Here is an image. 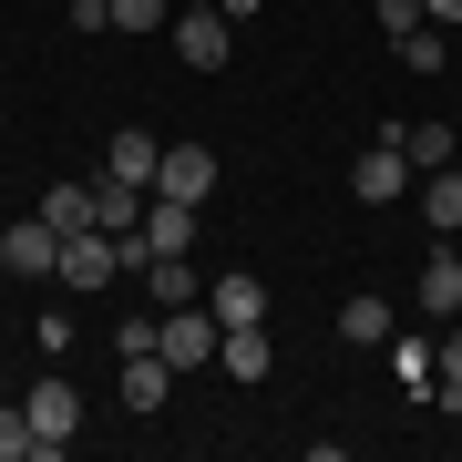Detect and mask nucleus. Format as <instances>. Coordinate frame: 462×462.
I'll use <instances>...</instances> for the list:
<instances>
[{
  "label": "nucleus",
  "instance_id": "4468645a",
  "mask_svg": "<svg viewBox=\"0 0 462 462\" xmlns=\"http://www.w3.org/2000/svg\"><path fill=\"white\" fill-rule=\"evenodd\" d=\"M421 216H431V236H462V165L421 175Z\"/></svg>",
  "mask_w": 462,
  "mask_h": 462
},
{
  "label": "nucleus",
  "instance_id": "aec40b11",
  "mask_svg": "<svg viewBox=\"0 0 462 462\" xmlns=\"http://www.w3.org/2000/svg\"><path fill=\"white\" fill-rule=\"evenodd\" d=\"M175 0H114V32H165Z\"/></svg>",
  "mask_w": 462,
  "mask_h": 462
},
{
  "label": "nucleus",
  "instance_id": "f03ea898",
  "mask_svg": "<svg viewBox=\"0 0 462 462\" xmlns=\"http://www.w3.org/2000/svg\"><path fill=\"white\" fill-rule=\"evenodd\" d=\"M0 267H11V278H51V267H62V226H51V216L0 226Z\"/></svg>",
  "mask_w": 462,
  "mask_h": 462
},
{
  "label": "nucleus",
  "instance_id": "412c9836",
  "mask_svg": "<svg viewBox=\"0 0 462 462\" xmlns=\"http://www.w3.org/2000/svg\"><path fill=\"white\" fill-rule=\"evenodd\" d=\"M0 462H32V411L21 401H0Z\"/></svg>",
  "mask_w": 462,
  "mask_h": 462
},
{
  "label": "nucleus",
  "instance_id": "5701e85b",
  "mask_svg": "<svg viewBox=\"0 0 462 462\" xmlns=\"http://www.w3.org/2000/svg\"><path fill=\"white\" fill-rule=\"evenodd\" d=\"M411 21H421V0H380V32H391V42L411 32Z\"/></svg>",
  "mask_w": 462,
  "mask_h": 462
},
{
  "label": "nucleus",
  "instance_id": "a211bd4d",
  "mask_svg": "<svg viewBox=\"0 0 462 462\" xmlns=\"http://www.w3.org/2000/svg\"><path fill=\"white\" fill-rule=\"evenodd\" d=\"M42 216H51V226H93V185H51V196H42Z\"/></svg>",
  "mask_w": 462,
  "mask_h": 462
},
{
  "label": "nucleus",
  "instance_id": "1a4fd4ad",
  "mask_svg": "<svg viewBox=\"0 0 462 462\" xmlns=\"http://www.w3.org/2000/svg\"><path fill=\"white\" fill-rule=\"evenodd\" d=\"M216 370H226V380H267V370H278V339H267V319H257V329H226V339H216Z\"/></svg>",
  "mask_w": 462,
  "mask_h": 462
},
{
  "label": "nucleus",
  "instance_id": "dca6fc26",
  "mask_svg": "<svg viewBox=\"0 0 462 462\" xmlns=\"http://www.w3.org/2000/svg\"><path fill=\"white\" fill-rule=\"evenodd\" d=\"M391 51H401V72H411V83H431V72L452 62V51H442V32H431V21H411V32H401Z\"/></svg>",
  "mask_w": 462,
  "mask_h": 462
},
{
  "label": "nucleus",
  "instance_id": "39448f33",
  "mask_svg": "<svg viewBox=\"0 0 462 462\" xmlns=\"http://www.w3.org/2000/svg\"><path fill=\"white\" fill-rule=\"evenodd\" d=\"M154 196L206 206V196H216V154H206V144H165V165H154Z\"/></svg>",
  "mask_w": 462,
  "mask_h": 462
},
{
  "label": "nucleus",
  "instance_id": "2eb2a0df",
  "mask_svg": "<svg viewBox=\"0 0 462 462\" xmlns=\"http://www.w3.org/2000/svg\"><path fill=\"white\" fill-rule=\"evenodd\" d=\"M391 329H401V319H391V298H339V339H380V349H391Z\"/></svg>",
  "mask_w": 462,
  "mask_h": 462
},
{
  "label": "nucleus",
  "instance_id": "20e7f679",
  "mask_svg": "<svg viewBox=\"0 0 462 462\" xmlns=\"http://www.w3.org/2000/svg\"><path fill=\"white\" fill-rule=\"evenodd\" d=\"M206 309H216V329H257V319H267V278H247V267H216Z\"/></svg>",
  "mask_w": 462,
  "mask_h": 462
},
{
  "label": "nucleus",
  "instance_id": "f3484780",
  "mask_svg": "<svg viewBox=\"0 0 462 462\" xmlns=\"http://www.w3.org/2000/svg\"><path fill=\"white\" fill-rule=\"evenodd\" d=\"M431 401H462V329L431 339Z\"/></svg>",
  "mask_w": 462,
  "mask_h": 462
},
{
  "label": "nucleus",
  "instance_id": "4be33fe9",
  "mask_svg": "<svg viewBox=\"0 0 462 462\" xmlns=\"http://www.w3.org/2000/svg\"><path fill=\"white\" fill-rule=\"evenodd\" d=\"M62 21H72V32H114V0H72Z\"/></svg>",
  "mask_w": 462,
  "mask_h": 462
},
{
  "label": "nucleus",
  "instance_id": "9d476101",
  "mask_svg": "<svg viewBox=\"0 0 462 462\" xmlns=\"http://www.w3.org/2000/svg\"><path fill=\"white\" fill-rule=\"evenodd\" d=\"M154 165H165V144H154L144 124H124L114 144H103V175H124V185H154Z\"/></svg>",
  "mask_w": 462,
  "mask_h": 462
},
{
  "label": "nucleus",
  "instance_id": "6e6552de",
  "mask_svg": "<svg viewBox=\"0 0 462 462\" xmlns=\"http://www.w3.org/2000/svg\"><path fill=\"white\" fill-rule=\"evenodd\" d=\"M144 196H154V185H124V175H93V226H103V236H134V226H144Z\"/></svg>",
  "mask_w": 462,
  "mask_h": 462
},
{
  "label": "nucleus",
  "instance_id": "f8f14e48",
  "mask_svg": "<svg viewBox=\"0 0 462 462\" xmlns=\"http://www.w3.org/2000/svg\"><path fill=\"white\" fill-rule=\"evenodd\" d=\"M401 154H411V175H442L452 165V124H380Z\"/></svg>",
  "mask_w": 462,
  "mask_h": 462
},
{
  "label": "nucleus",
  "instance_id": "6ab92c4d",
  "mask_svg": "<svg viewBox=\"0 0 462 462\" xmlns=\"http://www.w3.org/2000/svg\"><path fill=\"white\" fill-rule=\"evenodd\" d=\"M391 370H401V391H421V401H431V339H401V349H391Z\"/></svg>",
  "mask_w": 462,
  "mask_h": 462
},
{
  "label": "nucleus",
  "instance_id": "423d86ee",
  "mask_svg": "<svg viewBox=\"0 0 462 462\" xmlns=\"http://www.w3.org/2000/svg\"><path fill=\"white\" fill-rule=\"evenodd\" d=\"M144 247L154 257H196V206L185 196H144Z\"/></svg>",
  "mask_w": 462,
  "mask_h": 462
},
{
  "label": "nucleus",
  "instance_id": "0eeeda50",
  "mask_svg": "<svg viewBox=\"0 0 462 462\" xmlns=\"http://www.w3.org/2000/svg\"><path fill=\"white\" fill-rule=\"evenodd\" d=\"M175 51H185L196 72H226V51H236V21H216V11H185V21H175Z\"/></svg>",
  "mask_w": 462,
  "mask_h": 462
},
{
  "label": "nucleus",
  "instance_id": "7ed1b4c3",
  "mask_svg": "<svg viewBox=\"0 0 462 462\" xmlns=\"http://www.w3.org/2000/svg\"><path fill=\"white\" fill-rule=\"evenodd\" d=\"M349 196H360V206H391V196H411V154H401L391 134H380V144L360 154V165H349Z\"/></svg>",
  "mask_w": 462,
  "mask_h": 462
},
{
  "label": "nucleus",
  "instance_id": "9b49d317",
  "mask_svg": "<svg viewBox=\"0 0 462 462\" xmlns=\"http://www.w3.org/2000/svg\"><path fill=\"white\" fill-rule=\"evenodd\" d=\"M421 309L431 319H462V247H431L421 257Z\"/></svg>",
  "mask_w": 462,
  "mask_h": 462
},
{
  "label": "nucleus",
  "instance_id": "b1692460",
  "mask_svg": "<svg viewBox=\"0 0 462 462\" xmlns=\"http://www.w3.org/2000/svg\"><path fill=\"white\" fill-rule=\"evenodd\" d=\"M421 21H462V0H421Z\"/></svg>",
  "mask_w": 462,
  "mask_h": 462
},
{
  "label": "nucleus",
  "instance_id": "f257e3e1",
  "mask_svg": "<svg viewBox=\"0 0 462 462\" xmlns=\"http://www.w3.org/2000/svg\"><path fill=\"white\" fill-rule=\"evenodd\" d=\"M21 411H32V462H62V452H72V431H83V401H72V380H62V370H42L32 391H21Z\"/></svg>",
  "mask_w": 462,
  "mask_h": 462
},
{
  "label": "nucleus",
  "instance_id": "ddd939ff",
  "mask_svg": "<svg viewBox=\"0 0 462 462\" xmlns=\"http://www.w3.org/2000/svg\"><path fill=\"white\" fill-rule=\"evenodd\" d=\"M144 298H154V309H185V298H206L196 257H144Z\"/></svg>",
  "mask_w": 462,
  "mask_h": 462
}]
</instances>
